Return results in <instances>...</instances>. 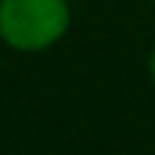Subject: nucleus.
<instances>
[{"label":"nucleus","instance_id":"1","mask_svg":"<svg viewBox=\"0 0 155 155\" xmlns=\"http://www.w3.org/2000/svg\"><path fill=\"white\" fill-rule=\"evenodd\" d=\"M69 23V0H0V40L15 52L52 49Z\"/></svg>","mask_w":155,"mask_h":155},{"label":"nucleus","instance_id":"2","mask_svg":"<svg viewBox=\"0 0 155 155\" xmlns=\"http://www.w3.org/2000/svg\"><path fill=\"white\" fill-rule=\"evenodd\" d=\"M147 72H150V81L155 83V46H152V52H150V61H147Z\"/></svg>","mask_w":155,"mask_h":155}]
</instances>
